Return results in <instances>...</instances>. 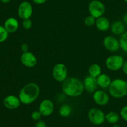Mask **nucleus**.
Masks as SVG:
<instances>
[{
    "instance_id": "33",
    "label": "nucleus",
    "mask_w": 127,
    "mask_h": 127,
    "mask_svg": "<svg viewBox=\"0 0 127 127\" xmlns=\"http://www.w3.org/2000/svg\"><path fill=\"white\" fill-rule=\"evenodd\" d=\"M0 1H1L2 3L7 4V3H9V2L11 1V0H0Z\"/></svg>"
},
{
    "instance_id": "14",
    "label": "nucleus",
    "mask_w": 127,
    "mask_h": 127,
    "mask_svg": "<svg viewBox=\"0 0 127 127\" xmlns=\"http://www.w3.org/2000/svg\"><path fill=\"white\" fill-rule=\"evenodd\" d=\"M83 84L84 89L89 93H94L98 86L97 78L89 75L86 77L83 82Z\"/></svg>"
},
{
    "instance_id": "29",
    "label": "nucleus",
    "mask_w": 127,
    "mask_h": 127,
    "mask_svg": "<svg viewBox=\"0 0 127 127\" xmlns=\"http://www.w3.org/2000/svg\"><path fill=\"white\" fill-rule=\"evenodd\" d=\"M35 127H47V125H46L45 122L42 121V120H38L36 124Z\"/></svg>"
},
{
    "instance_id": "3",
    "label": "nucleus",
    "mask_w": 127,
    "mask_h": 127,
    "mask_svg": "<svg viewBox=\"0 0 127 127\" xmlns=\"http://www.w3.org/2000/svg\"><path fill=\"white\" fill-rule=\"evenodd\" d=\"M109 92L111 96L120 99L127 95V82L124 79H115L112 81L109 87Z\"/></svg>"
},
{
    "instance_id": "13",
    "label": "nucleus",
    "mask_w": 127,
    "mask_h": 127,
    "mask_svg": "<svg viewBox=\"0 0 127 127\" xmlns=\"http://www.w3.org/2000/svg\"><path fill=\"white\" fill-rule=\"evenodd\" d=\"M21 100L19 98L14 95H10L6 97L4 100V105L7 109L13 110L17 109L21 105Z\"/></svg>"
},
{
    "instance_id": "11",
    "label": "nucleus",
    "mask_w": 127,
    "mask_h": 127,
    "mask_svg": "<svg viewBox=\"0 0 127 127\" xmlns=\"http://www.w3.org/2000/svg\"><path fill=\"white\" fill-rule=\"evenodd\" d=\"M93 100L97 105L103 106L109 103L110 100L109 95L102 90L96 91L93 94Z\"/></svg>"
},
{
    "instance_id": "23",
    "label": "nucleus",
    "mask_w": 127,
    "mask_h": 127,
    "mask_svg": "<svg viewBox=\"0 0 127 127\" xmlns=\"http://www.w3.org/2000/svg\"><path fill=\"white\" fill-rule=\"evenodd\" d=\"M9 35V32L4 27L0 26V43L4 42L7 40Z\"/></svg>"
},
{
    "instance_id": "31",
    "label": "nucleus",
    "mask_w": 127,
    "mask_h": 127,
    "mask_svg": "<svg viewBox=\"0 0 127 127\" xmlns=\"http://www.w3.org/2000/svg\"><path fill=\"white\" fill-rule=\"evenodd\" d=\"M47 0H32L33 2L36 4H43L47 2Z\"/></svg>"
},
{
    "instance_id": "22",
    "label": "nucleus",
    "mask_w": 127,
    "mask_h": 127,
    "mask_svg": "<svg viewBox=\"0 0 127 127\" xmlns=\"http://www.w3.org/2000/svg\"><path fill=\"white\" fill-rule=\"evenodd\" d=\"M119 42H120V48L124 52L127 53V31L124 32L122 35H121Z\"/></svg>"
},
{
    "instance_id": "17",
    "label": "nucleus",
    "mask_w": 127,
    "mask_h": 127,
    "mask_svg": "<svg viewBox=\"0 0 127 127\" xmlns=\"http://www.w3.org/2000/svg\"><path fill=\"white\" fill-rule=\"evenodd\" d=\"M95 24L97 28L100 31H107L110 26L109 19L103 16L97 19Z\"/></svg>"
},
{
    "instance_id": "12",
    "label": "nucleus",
    "mask_w": 127,
    "mask_h": 127,
    "mask_svg": "<svg viewBox=\"0 0 127 127\" xmlns=\"http://www.w3.org/2000/svg\"><path fill=\"white\" fill-rule=\"evenodd\" d=\"M54 110V104L49 99H45L39 105V111L43 116H49Z\"/></svg>"
},
{
    "instance_id": "30",
    "label": "nucleus",
    "mask_w": 127,
    "mask_h": 127,
    "mask_svg": "<svg viewBox=\"0 0 127 127\" xmlns=\"http://www.w3.org/2000/svg\"><path fill=\"white\" fill-rule=\"evenodd\" d=\"M122 69L123 72H124L126 75H127V60L124 61V64H123L122 67Z\"/></svg>"
},
{
    "instance_id": "16",
    "label": "nucleus",
    "mask_w": 127,
    "mask_h": 127,
    "mask_svg": "<svg viewBox=\"0 0 127 127\" xmlns=\"http://www.w3.org/2000/svg\"><path fill=\"white\" fill-rule=\"evenodd\" d=\"M110 28L114 34L121 35L125 32V24L120 21H115L111 24Z\"/></svg>"
},
{
    "instance_id": "18",
    "label": "nucleus",
    "mask_w": 127,
    "mask_h": 127,
    "mask_svg": "<svg viewBox=\"0 0 127 127\" xmlns=\"http://www.w3.org/2000/svg\"><path fill=\"white\" fill-rule=\"evenodd\" d=\"M98 86L102 88H108L110 85L112 81L110 77L105 74H100L97 78Z\"/></svg>"
},
{
    "instance_id": "5",
    "label": "nucleus",
    "mask_w": 127,
    "mask_h": 127,
    "mask_svg": "<svg viewBox=\"0 0 127 127\" xmlns=\"http://www.w3.org/2000/svg\"><path fill=\"white\" fill-rule=\"evenodd\" d=\"M124 63V59L121 55H114L107 58L105 61V65L109 69L115 71L122 69Z\"/></svg>"
},
{
    "instance_id": "20",
    "label": "nucleus",
    "mask_w": 127,
    "mask_h": 127,
    "mask_svg": "<svg viewBox=\"0 0 127 127\" xmlns=\"http://www.w3.org/2000/svg\"><path fill=\"white\" fill-rule=\"evenodd\" d=\"M72 112V108L70 105L64 104L62 105L59 110V114L63 117H68Z\"/></svg>"
},
{
    "instance_id": "7",
    "label": "nucleus",
    "mask_w": 127,
    "mask_h": 127,
    "mask_svg": "<svg viewBox=\"0 0 127 127\" xmlns=\"http://www.w3.org/2000/svg\"><path fill=\"white\" fill-rule=\"evenodd\" d=\"M88 118L92 124L99 125H101L105 122V115L100 109L93 108L88 112Z\"/></svg>"
},
{
    "instance_id": "34",
    "label": "nucleus",
    "mask_w": 127,
    "mask_h": 127,
    "mask_svg": "<svg viewBox=\"0 0 127 127\" xmlns=\"http://www.w3.org/2000/svg\"><path fill=\"white\" fill-rule=\"evenodd\" d=\"M112 127H120L118 125H113Z\"/></svg>"
},
{
    "instance_id": "4",
    "label": "nucleus",
    "mask_w": 127,
    "mask_h": 127,
    "mask_svg": "<svg viewBox=\"0 0 127 127\" xmlns=\"http://www.w3.org/2000/svg\"><path fill=\"white\" fill-rule=\"evenodd\" d=\"M88 9L90 15L95 19L102 17L105 13V7L104 4L99 0H93L89 3Z\"/></svg>"
},
{
    "instance_id": "2",
    "label": "nucleus",
    "mask_w": 127,
    "mask_h": 127,
    "mask_svg": "<svg viewBox=\"0 0 127 127\" xmlns=\"http://www.w3.org/2000/svg\"><path fill=\"white\" fill-rule=\"evenodd\" d=\"M84 84L76 78H69L63 82L62 90L66 95L69 97H78L84 91Z\"/></svg>"
},
{
    "instance_id": "1",
    "label": "nucleus",
    "mask_w": 127,
    "mask_h": 127,
    "mask_svg": "<svg viewBox=\"0 0 127 127\" xmlns=\"http://www.w3.org/2000/svg\"><path fill=\"white\" fill-rule=\"evenodd\" d=\"M40 94V88L34 83H30L26 84L20 91L19 98L21 103L29 105L35 101Z\"/></svg>"
},
{
    "instance_id": "28",
    "label": "nucleus",
    "mask_w": 127,
    "mask_h": 127,
    "mask_svg": "<svg viewBox=\"0 0 127 127\" xmlns=\"http://www.w3.org/2000/svg\"><path fill=\"white\" fill-rule=\"evenodd\" d=\"M21 49L22 51V52H28L29 50V45L27 43H22L21 46Z\"/></svg>"
},
{
    "instance_id": "10",
    "label": "nucleus",
    "mask_w": 127,
    "mask_h": 127,
    "mask_svg": "<svg viewBox=\"0 0 127 127\" xmlns=\"http://www.w3.org/2000/svg\"><path fill=\"white\" fill-rule=\"evenodd\" d=\"M21 62L27 68H33L37 64V59L34 54L31 52H23L21 57Z\"/></svg>"
},
{
    "instance_id": "32",
    "label": "nucleus",
    "mask_w": 127,
    "mask_h": 127,
    "mask_svg": "<svg viewBox=\"0 0 127 127\" xmlns=\"http://www.w3.org/2000/svg\"><path fill=\"white\" fill-rule=\"evenodd\" d=\"M123 22L127 25V13H125L123 16Z\"/></svg>"
},
{
    "instance_id": "21",
    "label": "nucleus",
    "mask_w": 127,
    "mask_h": 127,
    "mask_svg": "<svg viewBox=\"0 0 127 127\" xmlns=\"http://www.w3.org/2000/svg\"><path fill=\"white\" fill-rule=\"evenodd\" d=\"M105 120L110 124H116L119 120V116L114 112H110L105 115Z\"/></svg>"
},
{
    "instance_id": "15",
    "label": "nucleus",
    "mask_w": 127,
    "mask_h": 127,
    "mask_svg": "<svg viewBox=\"0 0 127 127\" xmlns=\"http://www.w3.org/2000/svg\"><path fill=\"white\" fill-rule=\"evenodd\" d=\"M9 33H14L19 28V22L16 19L9 17L4 22V26Z\"/></svg>"
},
{
    "instance_id": "35",
    "label": "nucleus",
    "mask_w": 127,
    "mask_h": 127,
    "mask_svg": "<svg viewBox=\"0 0 127 127\" xmlns=\"http://www.w3.org/2000/svg\"><path fill=\"white\" fill-rule=\"evenodd\" d=\"M124 1H125V2H127V0H124Z\"/></svg>"
},
{
    "instance_id": "19",
    "label": "nucleus",
    "mask_w": 127,
    "mask_h": 127,
    "mask_svg": "<svg viewBox=\"0 0 127 127\" xmlns=\"http://www.w3.org/2000/svg\"><path fill=\"white\" fill-rule=\"evenodd\" d=\"M102 73L101 67L97 63H94L91 65L89 68V76L94 78H97Z\"/></svg>"
},
{
    "instance_id": "27",
    "label": "nucleus",
    "mask_w": 127,
    "mask_h": 127,
    "mask_svg": "<svg viewBox=\"0 0 127 127\" xmlns=\"http://www.w3.org/2000/svg\"><path fill=\"white\" fill-rule=\"evenodd\" d=\"M120 115L125 121L127 122V105L122 108L120 110Z\"/></svg>"
},
{
    "instance_id": "25",
    "label": "nucleus",
    "mask_w": 127,
    "mask_h": 127,
    "mask_svg": "<svg viewBox=\"0 0 127 127\" xmlns=\"http://www.w3.org/2000/svg\"><path fill=\"white\" fill-rule=\"evenodd\" d=\"M32 26V22L30 19H24L22 21V27L24 29L28 30L31 28Z\"/></svg>"
},
{
    "instance_id": "8",
    "label": "nucleus",
    "mask_w": 127,
    "mask_h": 127,
    "mask_svg": "<svg viewBox=\"0 0 127 127\" xmlns=\"http://www.w3.org/2000/svg\"><path fill=\"white\" fill-rule=\"evenodd\" d=\"M18 16L22 19H30L33 12V8L31 4L28 1H23L18 7Z\"/></svg>"
},
{
    "instance_id": "26",
    "label": "nucleus",
    "mask_w": 127,
    "mask_h": 127,
    "mask_svg": "<svg viewBox=\"0 0 127 127\" xmlns=\"http://www.w3.org/2000/svg\"><path fill=\"white\" fill-rule=\"evenodd\" d=\"M42 115V114H41L39 110L38 111H34L32 112V115H31V117H32V120H39L41 119Z\"/></svg>"
},
{
    "instance_id": "9",
    "label": "nucleus",
    "mask_w": 127,
    "mask_h": 127,
    "mask_svg": "<svg viewBox=\"0 0 127 127\" xmlns=\"http://www.w3.org/2000/svg\"><path fill=\"white\" fill-rule=\"evenodd\" d=\"M103 43L105 48L110 52H117L120 48L119 40L111 35L105 37L103 41Z\"/></svg>"
},
{
    "instance_id": "24",
    "label": "nucleus",
    "mask_w": 127,
    "mask_h": 127,
    "mask_svg": "<svg viewBox=\"0 0 127 127\" xmlns=\"http://www.w3.org/2000/svg\"><path fill=\"white\" fill-rule=\"evenodd\" d=\"M95 21H96V20H95V17L90 15V16H87L85 18V19H84V24H85L86 26L91 27V26H94L95 24Z\"/></svg>"
},
{
    "instance_id": "6",
    "label": "nucleus",
    "mask_w": 127,
    "mask_h": 127,
    "mask_svg": "<svg viewBox=\"0 0 127 127\" xmlns=\"http://www.w3.org/2000/svg\"><path fill=\"white\" fill-rule=\"evenodd\" d=\"M52 75L55 81L63 82L68 78V69L63 63H57L53 67Z\"/></svg>"
}]
</instances>
